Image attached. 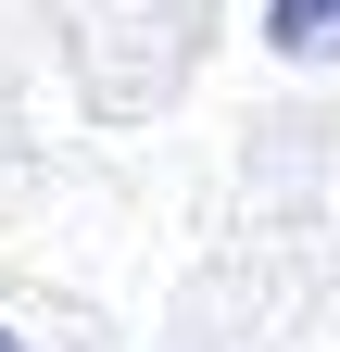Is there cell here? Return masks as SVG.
<instances>
[{
    "label": "cell",
    "instance_id": "cell-1",
    "mask_svg": "<svg viewBox=\"0 0 340 352\" xmlns=\"http://www.w3.org/2000/svg\"><path fill=\"white\" fill-rule=\"evenodd\" d=\"M265 38H277V51H340V0H277Z\"/></svg>",
    "mask_w": 340,
    "mask_h": 352
},
{
    "label": "cell",
    "instance_id": "cell-2",
    "mask_svg": "<svg viewBox=\"0 0 340 352\" xmlns=\"http://www.w3.org/2000/svg\"><path fill=\"white\" fill-rule=\"evenodd\" d=\"M0 352H13V327H0Z\"/></svg>",
    "mask_w": 340,
    "mask_h": 352
}]
</instances>
